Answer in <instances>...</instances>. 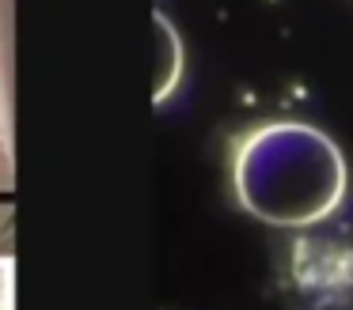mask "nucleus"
<instances>
[{
    "mask_svg": "<svg viewBox=\"0 0 353 310\" xmlns=\"http://www.w3.org/2000/svg\"><path fill=\"white\" fill-rule=\"evenodd\" d=\"M152 30H156V80H152V98H156V102H163V98L179 87V80H183V38H179L175 27H171L168 15H160V12H156V19H152Z\"/></svg>",
    "mask_w": 353,
    "mask_h": 310,
    "instance_id": "f03ea898",
    "label": "nucleus"
},
{
    "mask_svg": "<svg viewBox=\"0 0 353 310\" xmlns=\"http://www.w3.org/2000/svg\"><path fill=\"white\" fill-rule=\"evenodd\" d=\"M236 197L270 227L327 219L345 197L342 148L307 121H270L243 136L232 159Z\"/></svg>",
    "mask_w": 353,
    "mask_h": 310,
    "instance_id": "f257e3e1",
    "label": "nucleus"
}]
</instances>
